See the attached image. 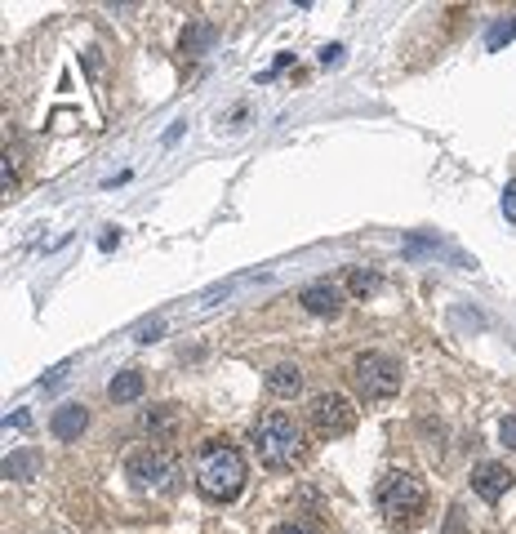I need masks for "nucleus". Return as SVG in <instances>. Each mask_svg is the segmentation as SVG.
Masks as SVG:
<instances>
[{
    "instance_id": "412c9836",
    "label": "nucleus",
    "mask_w": 516,
    "mask_h": 534,
    "mask_svg": "<svg viewBox=\"0 0 516 534\" xmlns=\"http://www.w3.org/2000/svg\"><path fill=\"white\" fill-rule=\"evenodd\" d=\"M339 58H343L339 45H325V50H320V62H339Z\"/></svg>"
},
{
    "instance_id": "1a4fd4ad",
    "label": "nucleus",
    "mask_w": 516,
    "mask_h": 534,
    "mask_svg": "<svg viewBox=\"0 0 516 534\" xmlns=\"http://www.w3.org/2000/svg\"><path fill=\"white\" fill-rule=\"evenodd\" d=\"M85 427H90V410L85 405H62V410H53L50 419V432L58 441H76Z\"/></svg>"
},
{
    "instance_id": "ddd939ff",
    "label": "nucleus",
    "mask_w": 516,
    "mask_h": 534,
    "mask_svg": "<svg viewBox=\"0 0 516 534\" xmlns=\"http://www.w3.org/2000/svg\"><path fill=\"white\" fill-rule=\"evenodd\" d=\"M32 472H36V454L32 450H18V454L5 459V477L9 481H32Z\"/></svg>"
},
{
    "instance_id": "f257e3e1",
    "label": "nucleus",
    "mask_w": 516,
    "mask_h": 534,
    "mask_svg": "<svg viewBox=\"0 0 516 534\" xmlns=\"http://www.w3.org/2000/svg\"><path fill=\"white\" fill-rule=\"evenodd\" d=\"M192 477H196V490L214 499V503H232L241 490H245V459L236 445L227 441H205L196 450V463H192Z\"/></svg>"
},
{
    "instance_id": "dca6fc26",
    "label": "nucleus",
    "mask_w": 516,
    "mask_h": 534,
    "mask_svg": "<svg viewBox=\"0 0 516 534\" xmlns=\"http://www.w3.org/2000/svg\"><path fill=\"white\" fill-rule=\"evenodd\" d=\"M174 427V415H169V405L165 410H156V415H148V432H169Z\"/></svg>"
},
{
    "instance_id": "7ed1b4c3",
    "label": "nucleus",
    "mask_w": 516,
    "mask_h": 534,
    "mask_svg": "<svg viewBox=\"0 0 516 534\" xmlns=\"http://www.w3.org/2000/svg\"><path fill=\"white\" fill-rule=\"evenodd\" d=\"M423 508H427V490H423V481L410 477V472H387V477L378 481V512L387 517V526H406L410 530L414 521L423 517Z\"/></svg>"
},
{
    "instance_id": "0eeeda50",
    "label": "nucleus",
    "mask_w": 516,
    "mask_h": 534,
    "mask_svg": "<svg viewBox=\"0 0 516 534\" xmlns=\"http://www.w3.org/2000/svg\"><path fill=\"white\" fill-rule=\"evenodd\" d=\"M472 490L485 499V503H499L508 490H512V472L503 463H476L472 468Z\"/></svg>"
},
{
    "instance_id": "a211bd4d",
    "label": "nucleus",
    "mask_w": 516,
    "mask_h": 534,
    "mask_svg": "<svg viewBox=\"0 0 516 534\" xmlns=\"http://www.w3.org/2000/svg\"><path fill=\"white\" fill-rule=\"evenodd\" d=\"M499 432H503V445H508V450H516V415H508Z\"/></svg>"
},
{
    "instance_id": "aec40b11",
    "label": "nucleus",
    "mask_w": 516,
    "mask_h": 534,
    "mask_svg": "<svg viewBox=\"0 0 516 534\" xmlns=\"http://www.w3.org/2000/svg\"><path fill=\"white\" fill-rule=\"evenodd\" d=\"M272 534H316L311 526H299V521H290V526H276Z\"/></svg>"
},
{
    "instance_id": "20e7f679",
    "label": "nucleus",
    "mask_w": 516,
    "mask_h": 534,
    "mask_svg": "<svg viewBox=\"0 0 516 534\" xmlns=\"http://www.w3.org/2000/svg\"><path fill=\"white\" fill-rule=\"evenodd\" d=\"M352 383L361 387V396L383 401V396H392V392L401 387V366H397L387 352H361V357L352 361Z\"/></svg>"
},
{
    "instance_id": "4468645a",
    "label": "nucleus",
    "mask_w": 516,
    "mask_h": 534,
    "mask_svg": "<svg viewBox=\"0 0 516 534\" xmlns=\"http://www.w3.org/2000/svg\"><path fill=\"white\" fill-rule=\"evenodd\" d=\"M512 36H516V14H503V18L485 32V50H503Z\"/></svg>"
},
{
    "instance_id": "39448f33",
    "label": "nucleus",
    "mask_w": 516,
    "mask_h": 534,
    "mask_svg": "<svg viewBox=\"0 0 516 534\" xmlns=\"http://www.w3.org/2000/svg\"><path fill=\"white\" fill-rule=\"evenodd\" d=\"M129 481L139 485V490H169L174 481H178V463H174V454L169 450H139L134 459H129Z\"/></svg>"
},
{
    "instance_id": "2eb2a0df",
    "label": "nucleus",
    "mask_w": 516,
    "mask_h": 534,
    "mask_svg": "<svg viewBox=\"0 0 516 534\" xmlns=\"http://www.w3.org/2000/svg\"><path fill=\"white\" fill-rule=\"evenodd\" d=\"M374 285H378V276H374V272H369V267H357V272H352V276H348V290H352V294H357V299H365V294H369V290H374Z\"/></svg>"
},
{
    "instance_id": "f03ea898",
    "label": "nucleus",
    "mask_w": 516,
    "mask_h": 534,
    "mask_svg": "<svg viewBox=\"0 0 516 534\" xmlns=\"http://www.w3.org/2000/svg\"><path fill=\"white\" fill-rule=\"evenodd\" d=\"M250 441H254V454L263 468H290L299 463L303 454V427L294 424L285 410H272L250 427Z\"/></svg>"
},
{
    "instance_id": "f8f14e48",
    "label": "nucleus",
    "mask_w": 516,
    "mask_h": 534,
    "mask_svg": "<svg viewBox=\"0 0 516 534\" xmlns=\"http://www.w3.org/2000/svg\"><path fill=\"white\" fill-rule=\"evenodd\" d=\"M209 45H214V27H209V23L196 18V23L183 27V53H205Z\"/></svg>"
},
{
    "instance_id": "9d476101",
    "label": "nucleus",
    "mask_w": 516,
    "mask_h": 534,
    "mask_svg": "<svg viewBox=\"0 0 516 534\" xmlns=\"http://www.w3.org/2000/svg\"><path fill=\"white\" fill-rule=\"evenodd\" d=\"M267 387H272L276 396H294V392L303 387V370L285 361V366H276V370L267 374Z\"/></svg>"
},
{
    "instance_id": "9b49d317",
    "label": "nucleus",
    "mask_w": 516,
    "mask_h": 534,
    "mask_svg": "<svg viewBox=\"0 0 516 534\" xmlns=\"http://www.w3.org/2000/svg\"><path fill=\"white\" fill-rule=\"evenodd\" d=\"M107 396H111V401H139V396H143V374H139V370H120L116 378H111Z\"/></svg>"
},
{
    "instance_id": "423d86ee",
    "label": "nucleus",
    "mask_w": 516,
    "mask_h": 534,
    "mask_svg": "<svg viewBox=\"0 0 516 534\" xmlns=\"http://www.w3.org/2000/svg\"><path fill=\"white\" fill-rule=\"evenodd\" d=\"M311 427H316L320 436H343V432H352V427H357L352 401L339 396V392H320V396L311 401Z\"/></svg>"
},
{
    "instance_id": "6e6552de",
    "label": "nucleus",
    "mask_w": 516,
    "mask_h": 534,
    "mask_svg": "<svg viewBox=\"0 0 516 534\" xmlns=\"http://www.w3.org/2000/svg\"><path fill=\"white\" fill-rule=\"evenodd\" d=\"M299 303L308 308L311 317H334V312L343 308V290H339L334 281H311V285H303Z\"/></svg>"
},
{
    "instance_id": "f3484780",
    "label": "nucleus",
    "mask_w": 516,
    "mask_h": 534,
    "mask_svg": "<svg viewBox=\"0 0 516 534\" xmlns=\"http://www.w3.org/2000/svg\"><path fill=\"white\" fill-rule=\"evenodd\" d=\"M503 218H508V223H516V183H508V187H503Z\"/></svg>"
},
{
    "instance_id": "6ab92c4d",
    "label": "nucleus",
    "mask_w": 516,
    "mask_h": 534,
    "mask_svg": "<svg viewBox=\"0 0 516 534\" xmlns=\"http://www.w3.org/2000/svg\"><path fill=\"white\" fill-rule=\"evenodd\" d=\"M160 329H165L160 320H152V325H143V329H139V343H152V339L160 334Z\"/></svg>"
}]
</instances>
